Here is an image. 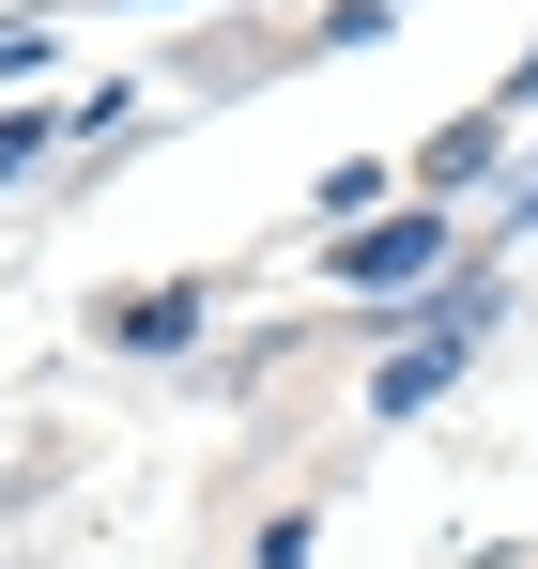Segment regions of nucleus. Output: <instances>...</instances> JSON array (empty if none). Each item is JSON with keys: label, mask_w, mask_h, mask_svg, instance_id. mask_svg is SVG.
Masks as SVG:
<instances>
[{"label": "nucleus", "mask_w": 538, "mask_h": 569, "mask_svg": "<svg viewBox=\"0 0 538 569\" xmlns=\"http://www.w3.org/2000/svg\"><path fill=\"white\" fill-rule=\"evenodd\" d=\"M185 323H200V292H123V308H108V339H139V355H170Z\"/></svg>", "instance_id": "obj_3"}, {"label": "nucleus", "mask_w": 538, "mask_h": 569, "mask_svg": "<svg viewBox=\"0 0 538 569\" xmlns=\"http://www.w3.org/2000/svg\"><path fill=\"white\" fill-rule=\"evenodd\" d=\"M31 154H47V108H16V123H0V186H16Z\"/></svg>", "instance_id": "obj_5"}, {"label": "nucleus", "mask_w": 538, "mask_h": 569, "mask_svg": "<svg viewBox=\"0 0 538 569\" xmlns=\"http://www.w3.org/2000/svg\"><path fill=\"white\" fill-rule=\"evenodd\" d=\"M339 278H355V292H400V278H447V216L416 200V216H385V231H355V247H339Z\"/></svg>", "instance_id": "obj_2"}, {"label": "nucleus", "mask_w": 538, "mask_h": 569, "mask_svg": "<svg viewBox=\"0 0 538 569\" xmlns=\"http://www.w3.org/2000/svg\"><path fill=\"white\" fill-rule=\"evenodd\" d=\"M477 323H492V292H447V323H416V355H385V370H369V400H385V416L447 400V370H461V339H477Z\"/></svg>", "instance_id": "obj_1"}, {"label": "nucleus", "mask_w": 538, "mask_h": 569, "mask_svg": "<svg viewBox=\"0 0 538 569\" xmlns=\"http://www.w3.org/2000/svg\"><path fill=\"white\" fill-rule=\"evenodd\" d=\"M508 216H524V231H538V170H524V200H508Z\"/></svg>", "instance_id": "obj_6"}, {"label": "nucleus", "mask_w": 538, "mask_h": 569, "mask_svg": "<svg viewBox=\"0 0 538 569\" xmlns=\"http://www.w3.org/2000/svg\"><path fill=\"white\" fill-rule=\"evenodd\" d=\"M492 139H508V108H461L447 154H431V186H461V170H492Z\"/></svg>", "instance_id": "obj_4"}]
</instances>
